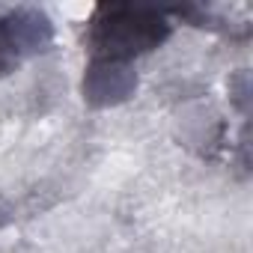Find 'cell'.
<instances>
[{
	"label": "cell",
	"mask_w": 253,
	"mask_h": 253,
	"mask_svg": "<svg viewBox=\"0 0 253 253\" xmlns=\"http://www.w3.org/2000/svg\"><path fill=\"white\" fill-rule=\"evenodd\" d=\"M170 36V24L164 12L146 6H98L86 45L92 54V66H122L137 54L158 48Z\"/></svg>",
	"instance_id": "1"
},
{
	"label": "cell",
	"mask_w": 253,
	"mask_h": 253,
	"mask_svg": "<svg viewBox=\"0 0 253 253\" xmlns=\"http://www.w3.org/2000/svg\"><path fill=\"white\" fill-rule=\"evenodd\" d=\"M21 30H24L21 15H12V18H6V21L0 18V75H6V72L15 66V54H18V48L24 45Z\"/></svg>",
	"instance_id": "2"
}]
</instances>
